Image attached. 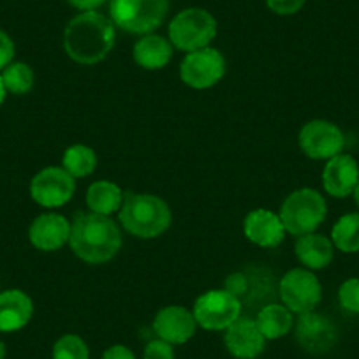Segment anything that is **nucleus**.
<instances>
[{
    "label": "nucleus",
    "instance_id": "nucleus-15",
    "mask_svg": "<svg viewBox=\"0 0 359 359\" xmlns=\"http://www.w3.org/2000/svg\"><path fill=\"white\" fill-rule=\"evenodd\" d=\"M245 236L252 241V243L259 245V247H277L284 241L285 238V227L282 222L280 215H277L271 210L259 208L248 213L245 217L243 222Z\"/></svg>",
    "mask_w": 359,
    "mask_h": 359
},
{
    "label": "nucleus",
    "instance_id": "nucleus-23",
    "mask_svg": "<svg viewBox=\"0 0 359 359\" xmlns=\"http://www.w3.org/2000/svg\"><path fill=\"white\" fill-rule=\"evenodd\" d=\"M62 165L72 178H85L97 168V155L86 144H72L64 151Z\"/></svg>",
    "mask_w": 359,
    "mask_h": 359
},
{
    "label": "nucleus",
    "instance_id": "nucleus-29",
    "mask_svg": "<svg viewBox=\"0 0 359 359\" xmlns=\"http://www.w3.org/2000/svg\"><path fill=\"white\" fill-rule=\"evenodd\" d=\"M305 2L306 0H266L269 11H273L275 15L280 16L294 15L305 6Z\"/></svg>",
    "mask_w": 359,
    "mask_h": 359
},
{
    "label": "nucleus",
    "instance_id": "nucleus-26",
    "mask_svg": "<svg viewBox=\"0 0 359 359\" xmlns=\"http://www.w3.org/2000/svg\"><path fill=\"white\" fill-rule=\"evenodd\" d=\"M51 355H53V359H90V351L81 337L64 334L55 341Z\"/></svg>",
    "mask_w": 359,
    "mask_h": 359
},
{
    "label": "nucleus",
    "instance_id": "nucleus-33",
    "mask_svg": "<svg viewBox=\"0 0 359 359\" xmlns=\"http://www.w3.org/2000/svg\"><path fill=\"white\" fill-rule=\"evenodd\" d=\"M6 94H8V90H6L4 81H2V76H0V104H2V102H4Z\"/></svg>",
    "mask_w": 359,
    "mask_h": 359
},
{
    "label": "nucleus",
    "instance_id": "nucleus-2",
    "mask_svg": "<svg viewBox=\"0 0 359 359\" xmlns=\"http://www.w3.org/2000/svg\"><path fill=\"white\" fill-rule=\"evenodd\" d=\"M72 252L88 264H102L118 254L122 233L109 217L99 213H78L71 224L69 238Z\"/></svg>",
    "mask_w": 359,
    "mask_h": 359
},
{
    "label": "nucleus",
    "instance_id": "nucleus-35",
    "mask_svg": "<svg viewBox=\"0 0 359 359\" xmlns=\"http://www.w3.org/2000/svg\"><path fill=\"white\" fill-rule=\"evenodd\" d=\"M0 359H6V345H4V341H0Z\"/></svg>",
    "mask_w": 359,
    "mask_h": 359
},
{
    "label": "nucleus",
    "instance_id": "nucleus-16",
    "mask_svg": "<svg viewBox=\"0 0 359 359\" xmlns=\"http://www.w3.org/2000/svg\"><path fill=\"white\" fill-rule=\"evenodd\" d=\"M359 182V165L354 157L338 154L330 158L323 171L324 189L333 198H347Z\"/></svg>",
    "mask_w": 359,
    "mask_h": 359
},
{
    "label": "nucleus",
    "instance_id": "nucleus-1",
    "mask_svg": "<svg viewBox=\"0 0 359 359\" xmlns=\"http://www.w3.org/2000/svg\"><path fill=\"white\" fill-rule=\"evenodd\" d=\"M115 46V23L97 11H83L64 32V50L78 64L94 65L104 60Z\"/></svg>",
    "mask_w": 359,
    "mask_h": 359
},
{
    "label": "nucleus",
    "instance_id": "nucleus-3",
    "mask_svg": "<svg viewBox=\"0 0 359 359\" xmlns=\"http://www.w3.org/2000/svg\"><path fill=\"white\" fill-rule=\"evenodd\" d=\"M118 217L127 233L143 240L161 236L171 224V210L168 203L154 194L127 192Z\"/></svg>",
    "mask_w": 359,
    "mask_h": 359
},
{
    "label": "nucleus",
    "instance_id": "nucleus-14",
    "mask_svg": "<svg viewBox=\"0 0 359 359\" xmlns=\"http://www.w3.org/2000/svg\"><path fill=\"white\" fill-rule=\"evenodd\" d=\"M224 344L231 355L236 359H255L264 351L266 338L259 330L255 319L240 317L226 330Z\"/></svg>",
    "mask_w": 359,
    "mask_h": 359
},
{
    "label": "nucleus",
    "instance_id": "nucleus-34",
    "mask_svg": "<svg viewBox=\"0 0 359 359\" xmlns=\"http://www.w3.org/2000/svg\"><path fill=\"white\" fill-rule=\"evenodd\" d=\"M352 194H354V199H355V205L359 206V182H358V185H355V189H354V192H352Z\"/></svg>",
    "mask_w": 359,
    "mask_h": 359
},
{
    "label": "nucleus",
    "instance_id": "nucleus-20",
    "mask_svg": "<svg viewBox=\"0 0 359 359\" xmlns=\"http://www.w3.org/2000/svg\"><path fill=\"white\" fill-rule=\"evenodd\" d=\"M294 248L299 261L310 269H323L333 261L334 245L323 234L310 233L299 236Z\"/></svg>",
    "mask_w": 359,
    "mask_h": 359
},
{
    "label": "nucleus",
    "instance_id": "nucleus-12",
    "mask_svg": "<svg viewBox=\"0 0 359 359\" xmlns=\"http://www.w3.org/2000/svg\"><path fill=\"white\" fill-rule=\"evenodd\" d=\"M296 338L299 345L310 354H324L331 351L338 340L334 324L320 313L305 312L299 313L296 323Z\"/></svg>",
    "mask_w": 359,
    "mask_h": 359
},
{
    "label": "nucleus",
    "instance_id": "nucleus-21",
    "mask_svg": "<svg viewBox=\"0 0 359 359\" xmlns=\"http://www.w3.org/2000/svg\"><path fill=\"white\" fill-rule=\"evenodd\" d=\"M259 330L264 334L266 340H277V338L285 337L289 331L292 330V312L285 305H278V303H268L259 310L257 317H255Z\"/></svg>",
    "mask_w": 359,
    "mask_h": 359
},
{
    "label": "nucleus",
    "instance_id": "nucleus-10",
    "mask_svg": "<svg viewBox=\"0 0 359 359\" xmlns=\"http://www.w3.org/2000/svg\"><path fill=\"white\" fill-rule=\"evenodd\" d=\"M76 182L64 168H46L37 172L30 184V196L44 208H58L71 201Z\"/></svg>",
    "mask_w": 359,
    "mask_h": 359
},
{
    "label": "nucleus",
    "instance_id": "nucleus-24",
    "mask_svg": "<svg viewBox=\"0 0 359 359\" xmlns=\"http://www.w3.org/2000/svg\"><path fill=\"white\" fill-rule=\"evenodd\" d=\"M333 245L345 254L359 252V213H347L340 217L331 231Z\"/></svg>",
    "mask_w": 359,
    "mask_h": 359
},
{
    "label": "nucleus",
    "instance_id": "nucleus-25",
    "mask_svg": "<svg viewBox=\"0 0 359 359\" xmlns=\"http://www.w3.org/2000/svg\"><path fill=\"white\" fill-rule=\"evenodd\" d=\"M0 76H2L6 90L15 95L27 94L34 86V71L30 69V65L23 64V62L9 64Z\"/></svg>",
    "mask_w": 359,
    "mask_h": 359
},
{
    "label": "nucleus",
    "instance_id": "nucleus-7",
    "mask_svg": "<svg viewBox=\"0 0 359 359\" xmlns=\"http://www.w3.org/2000/svg\"><path fill=\"white\" fill-rule=\"evenodd\" d=\"M241 302L227 289H213L196 299L194 317L198 326L208 331H226L241 317Z\"/></svg>",
    "mask_w": 359,
    "mask_h": 359
},
{
    "label": "nucleus",
    "instance_id": "nucleus-6",
    "mask_svg": "<svg viewBox=\"0 0 359 359\" xmlns=\"http://www.w3.org/2000/svg\"><path fill=\"white\" fill-rule=\"evenodd\" d=\"M217 36V22L206 9L189 8L175 16L169 23V41L182 51L201 50L210 46Z\"/></svg>",
    "mask_w": 359,
    "mask_h": 359
},
{
    "label": "nucleus",
    "instance_id": "nucleus-32",
    "mask_svg": "<svg viewBox=\"0 0 359 359\" xmlns=\"http://www.w3.org/2000/svg\"><path fill=\"white\" fill-rule=\"evenodd\" d=\"M67 2L79 11H95L102 4H106V0H67Z\"/></svg>",
    "mask_w": 359,
    "mask_h": 359
},
{
    "label": "nucleus",
    "instance_id": "nucleus-13",
    "mask_svg": "<svg viewBox=\"0 0 359 359\" xmlns=\"http://www.w3.org/2000/svg\"><path fill=\"white\" fill-rule=\"evenodd\" d=\"M196 317L184 306L171 305L158 310L154 319V331L157 338L171 345L187 344L196 334Z\"/></svg>",
    "mask_w": 359,
    "mask_h": 359
},
{
    "label": "nucleus",
    "instance_id": "nucleus-4",
    "mask_svg": "<svg viewBox=\"0 0 359 359\" xmlns=\"http://www.w3.org/2000/svg\"><path fill=\"white\" fill-rule=\"evenodd\" d=\"M169 0H109V18L129 34L148 36L164 22Z\"/></svg>",
    "mask_w": 359,
    "mask_h": 359
},
{
    "label": "nucleus",
    "instance_id": "nucleus-18",
    "mask_svg": "<svg viewBox=\"0 0 359 359\" xmlns=\"http://www.w3.org/2000/svg\"><path fill=\"white\" fill-rule=\"evenodd\" d=\"M34 305L29 294L18 289L0 292V331L11 333L29 324L32 319Z\"/></svg>",
    "mask_w": 359,
    "mask_h": 359
},
{
    "label": "nucleus",
    "instance_id": "nucleus-30",
    "mask_svg": "<svg viewBox=\"0 0 359 359\" xmlns=\"http://www.w3.org/2000/svg\"><path fill=\"white\" fill-rule=\"evenodd\" d=\"M13 57H15V43L4 30H0V71H4L11 64Z\"/></svg>",
    "mask_w": 359,
    "mask_h": 359
},
{
    "label": "nucleus",
    "instance_id": "nucleus-8",
    "mask_svg": "<svg viewBox=\"0 0 359 359\" xmlns=\"http://www.w3.org/2000/svg\"><path fill=\"white\" fill-rule=\"evenodd\" d=\"M282 303L294 313L312 312L320 302L323 289L316 275L309 269L296 268L287 271L278 284Z\"/></svg>",
    "mask_w": 359,
    "mask_h": 359
},
{
    "label": "nucleus",
    "instance_id": "nucleus-9",
    "mask_svg": "<svg viewBox=\"0 0 359 359\" xmlns=\"http://www.w3.org/2000/svg\"><path fill=\"white\" fill-rule=\"evenodd\" d=\"M224 74H226V60L219 50L210 46L187 53L180 67L182 81L196 90H205L217 85Z\"/></svg>",
    "mask_w": 359,
    "mask_h": 359
},
{
    "label": "nucleus",
    "instance_id": "nucleus-19",
    "mask_svg": "<svg viewBox=\"0 0 359 359\" xmlns=\"http://www.w3.org/2000/svg\"><path fill=\"white\" fill-rule=\"evenodd\" d=\"M133 57L136 64L143 69L157 71V69L165 67L172 58V44L164 37L148 34L134 44Z\"/></svg>",
    "mask_w": 359,
    "mask_h": 359
},
{
    "label": "nucleus",
    "instance_id": "nucleus-17",
    "mask_svg": "<svg viewBox=\"0 0 359 359\" xmlns=\"http://www.w3.org/2000/svg\"><path fill=\"white\" fill-rule=\"evenodd\" d=\"M29 238L30 243L39 250H58L71 238V224L58 213H44L32 222L29 229Z\"/></svg>",
    "mask_w": 359,
    "mask_h": 359
},
{
    "label": "nucleus",
    "instance_id": "nucleus-31",
    "mask_svg": "<svg viewBox=\"0 0 359 359\" xmlns=\"http://www.w3.org/2000/svg\"><path fill=\"white\" fill-rule=\"evenodd\" d=\"M101 359H136V355L126 345H113V347L106 348Z\"/></svg>",
    "mask_w": 359,
    "mask_h": 359
},
{
    "label": "nucleus",
    "instance_id": "nucleus-27",
    "mask_svg": "<svg viewBox=\"0 0 359 359\" xmlns=\"http://www.w3.org/2000/svg\"><path fill=\"white\" fill-rule=\"evenodd\" d=\"M341 309L351 313H359V278H348L338 291Z\"/></svg>",
    "mask_w": 359,
    "mask_h": 359
},
{
    "label": "nucleus",
    "instance_id": "nucleus-5",
    "mask_svg": "<svg viewBox=\"0 0 359 359\" xmlns=\"http://www.w3.org/2000/svg\"><path fill=\"white\" fill-rule=\"evenodd\" d=\"M326 215V201L313 189L294 191L280 208V219L285 231L298 238L313 233L324 222Z\"/></svg>",
    "mask_w": 359,
    "mask_h": 359
},
{
    "label": "nucleus",
    "instance_id": "nucleus-22",
    "mask_svg": "<svg viewBox=\"0 0 359 359\" xmlns=\"http://www.w3.org/2000/svg\"><path fill=\"white\" fill-rule=\"evenodd\" d=\"M122 203V189L113 182H106V180L92 184L86 192V205H88L90 212L99 213V215L109 217L111 213L118 212Z\"/></svg>",
    "mask_w": 359,
    "mask_h": 359
},
{
    "label": "nucleus",
    "instance_id": "nucleus-28",
    "mask_svg": "<svg viewBox=\"0 0 359 359\" xmlns=\"http://www.w3.org/2000/svg\"><path fill=\"white\" fill-rule=\"evenodd\" d=\"M143 359H175V351H172L171 344L161 340V338H155V340L148 341L144 347Z\"/></svg>",
    "mask_w": 359,
    "mask_h": 359
},
{
    "label": "nucleus",
    "instance_id": "nucleus-11",
    "mask_svg": "<svg viewBox=\"0 0 359 359\" xmlns=\"http://www.w3.org/2000/svg\"><path fill=\"white\" fill-rule=\"evenodd\" d=\"M299 147L310 158H333L345 147L344 133L327 120H312L299 130Z\"/></svg>",
    "mask_w": 359,
    "mask_h": 359
}]
</instances>
